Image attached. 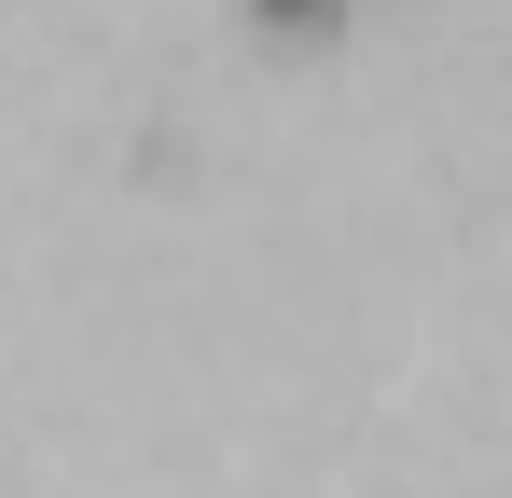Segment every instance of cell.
Returning <instances> with one entry per match:
<instances>
[{
    "instance_id": "cell-1",
    "label": "cell",
    "mask_w": 512,
    "mask_h": 498,
    "mask_svg": "<svg viewBox=\"0 0 512 498\" xmlns=\"http://www.w3.org/2000/svg\"><path fill=\"white\" fill-rule=\"evenodd\" d=\"M250 14H263V42H333L346 28V0H250Z\"/></svg>"
}]
</instances>
